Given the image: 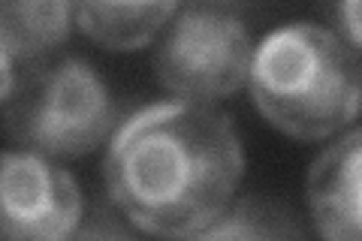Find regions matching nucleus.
I'll return each instance as SVG.
<instances>
[{
  "mask_svg": "<svg viewBox=\"0 0 362 241\" xmlns=\"http://www.w3.org/2000/svg\"><path fill=\"white\" fill-rule=\"evenodd\" d=\"M245 148L226 112L169 100L139 109L112 133L103 157L109 205L133 229L185 241L233 202Z\"/></svg>",
  "mask_w": 362,
  "mask_h": 241,
  "instance_id": "1",
  "label": "nucleus"
},
{
  "mask_svg": "<svg viewBox=\"0 0 362 241\" xmlns=\"http://www.w3.org/2000/svg\"><path fill=\"white\" fill-rule=\"evenodd\" d=\"M359 76V52L335 30L293 21L254 45L247 90L275 130L317 142L356 121Z\"/></svg>",
  "mask_w": 362,
  "mask_h": 241,
  "instance_id": "2",
  "label": "nucleus"
},
{
  "mask_svg": "<svg viewBox=\"0 0 362 241\" xmlns=\"http://www.w3.org/2000/svg\"><path fill=\"white\" fill-rule=\"evenodd\" d=\"M115 97L82 57L30 64L16 76L0 106V127L18 151L45 160H76L97 151L118 130Z\"/></svg>",
  "mask_w": 362,
  "mask_h": 241,
  "instance_id": "3",
  "label": "nucleus"
},
{
  "mask_svg": "<svg viewBox=\"0 0 362 241\" xmlns=\"http://www.w3.org/2000/svg\"><path fill=\"white\" fill-rule=\"evenodd\" d=\"M254 40L230 4L178 6L157 37L154 73L178 100L214 106L247 85Z\"/></svg>",
  "mask_w": 362,
  "mask_h": 241,
  "instance_id": "4",
  "label": "nucleus"
},
{
  "mask_svg": "<svg viewBox=\"0 0 362 241\" xmlns=\"http://www.w3.org/2000/svg\"><path fill=\"white\" fill-rule=\"evenodd\" d=\"M82 214V190L64 166L0 151V241H66Z\"/></svg>",
  "mask_w": 362,
  "mask_h": 241,
  "instance_id": "5",
  "label": "nucleus"
},
{
  "mask_svg": "<svg viewBox=\"0 0 362 241\" xmlns=\"http://www.w3.org/2000/svg\"><path fill=\"white\" fill-rule=\"evenodd\" d=\"M362 133L350 127L308 169V208L323 241H362Z\"/></svg>",
  "mask_w": 362,
  "mask_h": 241,
  "instance_id": "6",
  "label": "nucleus"
},
{
  "mask_svg": "<svg viewBox=\"0 0 362 241\" xmlns=\"http://www.w3.org/2000/svg\"><path fill=\"white\" fill-rule=\"evenodd\" d=\"M73 6L61 0L0 4V45L13 64H40L70 37Z\"/></svg>",
  "mask_w": 362,
  "mask_h": 241,
  "instance_id": "7",
  "label": "nucleus"
},
{
  "mask_svg": "<svg viewBox=\"0 0 362 241\" xmlns=\"http://www.w3.org/2000/svg\"><path fill=\"white\" fill-rule=\"evenodd\" d=\"M178 4H76L73 18L88 40L112 52H136L154 42Z\"/></svg>",
  "mask_w": 362,
  "mask_h": 241,
  "instance_id": "8",
  "label": "nucleus"
},
{
  "mask_svg": "<svg viewBox=\"0 0 362 241\" xmlns=\"http://www.w3.org/2000/svg\"><path fill=\"white\" fill-rule=\"evenodd\" d=\"M185 241H305L296 221L278 202L247 196L242 202H230L199 233Z\"/></svg>",
  "mask_w": 362,
  "mask_h": 241,
  "instance_id": "9",
  "label": "nucleus"
},
{
  "mask_svg": "<svg viewBox=\"0 0 362 241\" xmlns=\"http://www.w3.org/2000/svg\"><path fill=\"white\" fill-rule=\"evenodd\" d=\"M66 241H139V238H136V229L112 205H100L90 217L82 214V221H78V226Z\"/></svg>",
  "mask_w": 362,
  "mask_h": 241,
  "instance_id": "10",
  "label": "nucleus"
},
{
  "mask_svg": "<svg viewBox=\"0 0 362 241\" xmlns=\"http://www.w3.org/2000/svg\"><path fill=\"white\" fill-rule=\"evenodd\" d=\"M332 16H335V21H338V37H341L350 49L354 52H359V4L356 0H347V4H341V6H335L332 9Z\"/></svg>",
  "mask_w": 362,
  "mask_h": 241,
  "instance_id": "11",
  "label": "nucleus"
},
{
  "mask_svg": "<svg viewBox=\"0 0 362 241\" xmlns=\"http://www.w3.org/2000/svg\"><path fill=\"white\" fill-rule=\"evenodd\" d=\"M13 82H16V64L9 61V54L4 52V45H0V106H4L9 90H13Z\"/></svg>",
  "mask_w": 362,
  "mask_h": 241,
  "instance_id": "12",
  "label": "nucleus"
}]
</instances>
